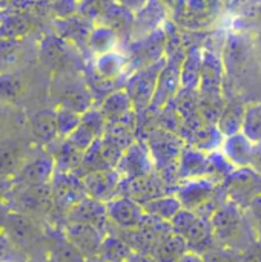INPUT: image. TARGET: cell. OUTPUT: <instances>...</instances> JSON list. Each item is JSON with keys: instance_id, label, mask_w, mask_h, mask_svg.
Wrapping results in <instances>:
<instances>
[{"instance_id": "5b68a950", "label": "cell", "mask_w": 261, "mask_h": 262, "mask_svg": "<svg viewBox=\"0 0 261 262\" xmlns=\"http://www.w3.org/2000/svg\"><path fill=\"white\" fill-rule=\"evenodd\" d=\"M168 17V6L162 0H149L137 14H134L132 35L134 38H142L157 29H160Z\"/></svg>"}, {"instance_id": "9c48e42d", "label": "cell", "mask_w": 261, "mask_h": 262, "mask_svg": "<svg viewBox=\"0 0 261 262\" xmlns=\"http://www.w3.org/2000/svg\"><path fill=\"white\" fill-rule=\"evenodd\" d=\"M143 207L138 206L134 200L131 198H120L115 201L109 203L108 213L117 223L118 226L125 229H132L137 227L143 218Z\"/></svg>"}, {"instance_id": "ffe728a7", "label": "cell", "mask_w": 261, "mask_h": 262, "mask_svg": "<svg viewBox=\"0 0 261 262\" xmlns=\"http://www.w3.org/2000/svg\"><path fill=\"white\" fill-rule=\"evenodd\" d=\"M22 91V81L12 75H0V100H12Z\"/></svg>"}, {"instance_id": "484cf974", "label": "cell", "mask_w": 261, "mask_h": 262, "mask_svg": "<svg viewBox=\"0 0 261 262\" xmlns=\"http://www.w3.org/2000/svg\"><path fill=\"white\" fill-rule=\"evenodd\" d=\"M82 2H86V0H82Z\"/></svg>"}, {"instance_id": "d6986e66", "label": "cell", "mask_w": 261, "mask_h": 262, "mask_svg": "<svg viewBox=\"0 0 261 262\" xmlns=\"http://www.w3.org/2000/svg\"><path fill=\"white\" fill-rule=\"evenodd\" d=\"M129 104H132V103H131V100H129L126 92L114 94L105 103V114L106 115H112V117L122 115L129 107Z\"/></svg>"}, {"instance_id": "2e32d148", "label": "cell", "mask_w": 261, "mask_h": 262, "mask_svg": "<svg viewBox=\"0 0 261 262\" xmlns=\"http://www.w3.org/2000/svg\"><path fill=\"white\" fill-rule=\"evenodd\" d=\"M242 132L254 144H261V101L245 107Z\"/></svg>"}, {"instance_id": "30bf717a", "label": "cell", "mask_w": 261, "mask_h": 262, "mask_svg": "<svg viewBox=\"0 0 261 262\" xmlns=\"http://www.w3.org/2000/svg\"><path fill=\"white\" fill-rule=\"evenodd\" d=\"M214 161L211 157L198 150H185L180 160V177L189 180H200L212 170Z\"/></svg>"}, {"instance_id": "44dd1931", "label": "cell", "mask_w": 261, "mask_h": 262, "mask_svg": "<svg viewBox=\"0 0 261 262\" xmlns=\"http://www.w3.org/2000/svg\"><path fill=\"white\" fill-rule=\"evenodd\" d=\"M122 8H125V9H128L129 12H132V14H137L149 0H115Z\"/></svg>"}, {"instance_id": "ba28073f", "label": "cell", "mask_w": 261, "mask_h": 262, "mask_svg": "<svg viewBox=\"0 0 261 262\" xmlns=\"http://www.w3.org/2000/svg\"><path fill=\"white\" fill-rule=\"evenodd\" d=\"M214 193V186L211 181L200 178V180H191L185 187L178 192V200L182 206L188 210H195L205 206Z\"/></svg>"}, {"instance_id": "4fadbf2b", "label": "cell", "mask_w": 261, "mask_h": 262, "mask_svg": "<svg viewBox=\"0 0 261 262\" xmlns=\"http://www.w3.org/2000/svg\"><path fill=\"white\" fill-rule=\"evenodd\" d=\"M117 43H118V34L106 25H98L97 28H94L88 38L89 48L97 55L114 51Z\"/></svg>"}, {"instance_id": "52a82bcc", "label": "cell", "mask_w": 261, "mask_h": 262, "mask_svg": "<svg viewBox=\"0 0 261 262\" xmlns=\"http://www.w3.org/2000/svg\"><path fill=\"white\" fill-rule=\"evenodd\" d=\"M152 167L151 150H148L142 143H134L126 149L120 163H118V173L128 177L131 180L148 177Z\"/></svg>"}, {"instance_id": "603a6c76", "label": "cell", "mask_w": 261, "mask_h": 262, "mask_svg": "<svg viewBox=\"0 0 261 262\" xmlns=\"http://www.w3.org/2000/svg\"><path fill=\"white\" fill-rule=\"evenodd\" d=\"M166 6L172 8V9H177V8H182L183 5V0H162Z\"/></svg>"}, {"instance_id": "5bb4252c", "label": "cell", "mask_w": 261, "mask_h": 262, "mask_svg": "<svg viewBox=\"0 0 261 262\" xmlns=\"http://www.w3.org/2000/svg\"><path fill=\"white\" fill-rule=\"evenodd\" d=\"M143 210L149 215L157 216L158 220H168L172 221V218L183 209L178 198H152L142 204Z\"/></svg>"}, {"instance_id": "7a4b0ae2", "label": "cell", "mask_w": 261, "mask_h": 262, "mask_svg": "<svg viewBox=\"0 0 261 262\" xmlns=\"http://www.w3.org/2000/svg\"><path fill=\"white\" fill-rule=\"evenodd\" d=\"M165 46H166V34L163 28L142 38H137L129 48V55L126 57L128 64H134L135 71L154 64L162 60Z\"/></svg>"}, {"instance_id": "d4e9b609", "label": "cell", "mask_w": 261, "mask_h": 262, "mask_svg": "<svg viewBox=\"0 0 261 262\" xmlns=\"http://www.w3.org/2000/svg\"><path fill=\"white\" fill-rule=\"evenodd\" d=\"M220 2H222V3H232L234 0H220Z\"/></svg>"}, {"instance_id": "cb8c5ba5", "label": "cell", "mask_w": 261, "mask_h": 262, "mask_svg": "<svg viewBox=\"0 0 261 262\" xmlns=\"http://www.w3.org/2000/svg\"><path fill=\"white\" fill-rule=\"evenodd\" d=\"M258 52H260V55H261V35L258 37Z\"/></svg>"}, {"instance_id": "e0dca14e", "label": "cell", "mask_w": 261, "mask_h": 262, "mask_svg": "<svg viewBox=\"0 0 261 262\" xmlns=\"http://www.w3.org/2000/svg\"><path fill=\"white\" fill-rule=\"evenodd\" d=\"M117 181H118L117 172H97L86 180V186L94 196L100 198L112 192V189L117 186Z\"/></svg>"}, {"instance_id": "ac0fdd59", "label": "cell", "mask_w": 261, "mask_h": 262, "mask_svg": "<svg viewBox=\"0 0 261 262\" xmlns=\"http://www.w3.org/2000/svg\"><path fill=\"white\" fill-rule=\"evenodd\" d=\"M82 114L68 109V107H62L57 114H55V123H57V132L60 135L69 137L82 123Z\"/></svg>"}, {"instance_id": "3957f363", "label": "cell", "mask_w": 261, "mask_h": 262, "mask_svg": "<svg viewBox=\"0 0 261 262\" xmlns=\"http://www.w3.org/2000/svg\"><path fill=\"white\" fill-rule=\"evenodd\" d=\"M212 233L223 243L235 246L243 238L245 220L235 203H229L218 209L211 220Z\"/></svg>"}, {"instance_id": "6da1fadb", "label": "cell", "mask_w": 261, "mask_h": 262, "mask_svg": "<svg viewBox=\"0 0 261 262\" xmlns=\"http://www.w3.org/2000/svg\"><path fill=\"white\" fill-rule=\"evenodd\" d=\"M162 69H163V61L160 60L154 64L137 69L128 78L126 94L134 106L145 107L154 100Z\"/></svg>"}, {"instance_id": "8992f818", "label": "cell", "mask_w": 261, "mask_h": 262, "mask_svg": "<svg viewBox=\"0 0 261 262\" xmlns=\"http://www.w3.org/2000/svg\"><path fill=\"white\" fill-rule=\"evenodd\" d=\"M255 147L257 144H254L243 132H238L223 138L222 155H225V158L232 166L238 169H245L254 164Z\"/></svg>"}, {"instance_id": "277c9868", "label": "cell", "mask_w": 261, "mask_h": 262, "mask_svg": "<svg viewBox=\"0 0 261 262\" xmlns=\"http://www.w3.org/2000/svg\"><path fill=\"white\" fill-rule=\"evenodd\" d=\"M171 223L174 232L189 246H202L212 235L211 224H206L203 220H200L194 210L182 209Z\"/></svg>"}, {"instance_id": "8fae6325", "label": "cell", "mask_w": 261, "mask_h": 262, "mask_svg": "<svg viewBox=\"0 0 261 262\" xmlns=\"http://www.w3.org/2000/svg\"><path fill=\"white\" fill-rule=\"evenodd\" d=\"M128 60L126 55L120 54L118 51H109L100 54L95 60V69L103 78H117L126 69Z\"/></svg>"}, {"instance_id": "7c38bea8", "label": "cell", "mask_w": 261, "mask_h": 262, "mask_svg": "<svg viewBox=\"0 0 261 262\" xmlns=\"http://www.w3.org/2000/svg\"><path fill=\"white\" fill-rule=\"evenodd\" d=\"M202 66H203V52L198 48L191 49L183 63V69L180 71L182 84L191 89L197 88L202 78Z\"/></svg>"}, {"instance_id": "7402d4cb", "label": "cell", "mask_w": 261, "mask_h": 262, "mask_svg": "<svg viewBox=\"0 0 261 262\" xmlns=\"http://www.w3.org/2000/svg\"><path fill=\"white\" fill-rule=\"evenodd\" d=\"M249 210H251V213H252V216H254V220H255V223L258 224V227H260V233H261V193L260 195H257L249 204Z\"/></svg>"}, {"instance_id": "9a60e30c", "label": "cell", "mask_w": 261, "mask_h": 262, "mask_svg": "<svg viewBox=\"0 0 261 262\" xmlns=\"http://www.w3.org/2000/svg\"><path fill=\"white\" fill-rule=\"evenodd\" d=\"M243 117H245V107L240 104H228L218 118V130L223 137H229L234 134L242 132L243 126Z\"/></svg>"}]
</instances>
